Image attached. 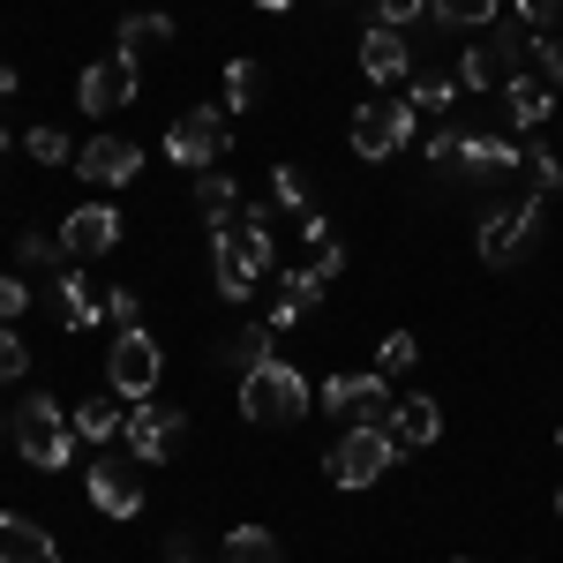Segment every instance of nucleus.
Instances as JSON below:
<instances>
[{
	"label": "nucleus",
	"mask_w": 563,
	"mask_h": 563,
	"mask_svg": "<svg viewBox=\"0 0 563 563\" xmlns=\"http://www.w3.org/2000/svg\"><path fill=\"white\" fill-rule=\"evenodd\" d=\"M278 211L271 203H241L225 233H211V271H218V301H249L263 286V271L278 263V241H271Z\"/></svg>",
	"instance_id": "obj_1"
},
{
	"label": "nucleus",
	"mask_w": 563,
	"mask_h": 563,
	"mask_svg": "<svg viewBox=\"0 0 563 563\" xmlns=\"http://www.w3.org/2000/svg\"><path fill=\"white\" fill-rule=\"evenodd\" d=\"M308 406H316V390H308V376L294 361H263V368L241 376V413H249L256 429H294Z\"/></svg>",
	"instance_id": "obj_2"
},
{
	"label": "nucleus",
	"mask_w": 563,
	"mask_h": 563,
	"mask_svg": "<svg viewBox=\"0 0 563 563\" xmlns=\"http://www.w3.org/2000/svg\"><path fill=\"white\" fill-rule=\"evenodd\" d=\"M76 106H84V113H121V106H135V60L129 53L90 60L84 76H76Z\"/></svg>",
	"instance_id": "obj_12"
},
{
	"label": "nucleus",
	"mask_w": 563,
	"mask_h": 563,
	"mask_svg": "<svg viewBox=\"0 0 563 563\" xmlns=\"http://www.w3.org/2000/svg\"><path fill=\"white\" fill-rule=\"evenodd\" d=\"M459 143H466V129H451V121H443V129L429 135V166H459Z\"/></svg>",
	"instance_id": "obj_41"
},
{
	"label": "nucleus",
	"mask_w": 563,
	"mask_h": 563,
	"mask_svg": "<svg viewBox=\"0 0 563 563\" xmlns=\"http://www.w3.org/2000/svg\"><path fill=\"white\" fill-rule=\"evenodd\" d=\"M23 308H31V286H23L15 271H0V323H15Z\"/></svg>",
	"instance_id": "obj_40"
},
{
	"label": "nucleus",
	"mask_w": 563,
	"mask_h": 563,
	"mask_svg": "<svg viewBox=\"0 0 563 563\" xmlns=\"http://www.w3.org/2000/svg\"><path fill=\"white\" fill-rule=\"evenodd\" d=\"M158 45H174V15H158V8H135V15H121V53H129V60L158 53Z\"/></svg>",
	"instance_id": "obj_24"
},
{
	"label": "nucleus",
	"mask_w": 563,
	"mask_h": 563,
	"mask_svg": "<svg viewBox=\"0 0 563 563\" xmlns=\"http://www.w3.org/2000/svg\"><path fill=\"white\" fill-rule=\"evenodd\" d=\"M113 241H121V211L113 203H76L68 225H60V249L68 256H106Z\"/></svg>",
	"instance_id": "obj_15"
},
{
	"label": "nucleus",
	"mask_w": 563,
	"mask_h": 563,
	"mask_svg": "<svg viewBox=\"0 0 563 563\" xmlns=\"http://www.w3.org/2000/svg\"><path fill=\"white\" fill-rule=\"evenodd\" d=\"M541 203H549V196L533 188V196H519V203H504V211L481 218V263H496V271L519 263L526 249H533V233H541Z\"/></svg>",
	"instance_id": "obj_8"
},
{
	"label": "nucleus",
	"mask_w": 563,
	"mask_h": 563,
	"mask_svg": "<svg viewBox=\"0 0 563 563\" xmlns=\"http://www.w3.org/2000/svg\"><path fill=\"white\" fill-rule=\"evenodd\" d=\"M0 563H60V549H53V533L38 519L0 511Z\"/></svg>",
	"instance_id": "obj_18"
},
{
	"label": "nucleus",
	"mask_w": 563,
	"mask_h": 563,
	"mask_svg": "<svg viewBox=\"0 0 563 563\" xmlns=\"http://www.w3.org/2000/svg\"><path fill=\"white\" fill-rule=\"evenodd\" d=\"M390 435H398V451H429L435 435H443V406H435L429 390L398 398V406H390Z\"/></svg>",
	"instance_id": "obj_17"
},
{
	"label": "nucleus",
	"mask_w": 563,
	"mask_h": 563,
	"mask_svg": "<svg viewBox=\"0 0 563 563\" xmlns=\"http://www.w3.org/2000/svg\"><path fill=\"white\" fill-rule=\"evenodd\" d=\"M68 421H76V435H84V443H113V435L129 429V406H121V390H113V398H84Z\"/></svg>",
	"instance_id": "obj_23"
},
{
	"label": "nucleus",
	"mask_w": 563,
	"mask_h": 563,
	"mask_svg": "<svg viewBox=\"0 0 563 563\" xmlns=\"http://www.w3.org/2000/svg\"><path fill=\"white\" fill-rule=\"evenodd\" d=\"M15 263L23 271H68V249H60V233H15Z\"/></svg>",
	"instance_id": "obj_26"
},
{
	"label": "nucleus",
	"mask_w": 563,
	"mask_h": 563,
	"mask_svg": "<svg viewBox=\"0 0 563 563\" xmlns=\"http://www.w3.org/2000/svg\"><path fill=\"white\" fill-rule=\"evenodd\" d=\"M53 308H60V323H68V331H90V323L106 316V294L90 286L84 271H60V278H53Z\"/></svg>",
	"instance_id": "obj_20"
},
{
	"label": "nucleus",
	"mask_w": 563,
	"mask_h": 563,
	"mask_svg": "<svg viewBox=\"0 0 563 563\" xmlns=\"http://www.w3.org/2000/svg\"><path fill=\"white\" fill-rule=\"evenodd\" d=\"M196 211H203V225H211V233H225V225H233V211H241V188H233V174H225V166L196 174Z\"/></svg>",
	"instance_id": "obj_22"
},
{
	"label": "nucleus",
	"mask_w": 563,
	"mask_h": 563,
	"mask_svg": "<svg viewBox=\"0 0 563 563\" xmlns=\"http://www.w3.org/2000/svg\"><path fill=\"white\" fill-rule=\"evenodd\" d=\"M361 76H368V84H398V76H413V45H406V31L368 23V38H361Z\"/></svg>",
	"instance_id": "obj_16"
},
{
	"label": "nucleus",
	"mask_w": 563,
	"mask_h": 563,
	"mask_svg": "<svg viewBox=\"0 0 563 563\" xmlns=\"http://www.w3.org/2000/svg\"><path fill=\"white\" fill-rule=\"evenodd\" d=\"M76 174H84L90 188H129V180L143 174V151H135L129 135H90L84 151H76Z\"/></svg>",
	"instance_id": "obj_13"
},
{
	"label": "nucleus",
	"mask_w": 563,
	"mask_h": 563,
	"mask_svg": "<svg viewBox=\"0 0 563 563\" xmlns=\"http://www.w3.org/2000/svg\"><path fill=\"white\" fill-rule=\"evenodd\" d=\"M459 166L474 180H504L511 166H526L519 158V143H504V135H488V129H466V143H459Z\"/></svg>",
	"instance_id": "obj_19"
},
{
	"label": "nucleus",
	"mask_w": 563,
	"mask_h": 563,
	"mask_svg": "<svg viewBox=\"0 0 563 563\" xmlns=\"http://www.w3.org/2000/svg\"><path fill=\"white\" fill-rule=\"evenodd\" d=\"M519 158L533 166V188H541V196H556V188H563V158L549 151V143H541V135H526V151H519Z\"/></svg>",
	"instance_id": "obj_31"
},
{
	"label": "nucleus",
	"mask_w": 563,
	"mask_h": 563,
	"mask_svg": "<svg viewBox=\"0 0 563 563\" xmlns=\"http://www.w3.org/2000/svg\"><path fill=\"white\" fill-rule=\"evenodd\" d=\"M390 384L384 368H368V376H323V413H353V421H368V429H390Z\"/></svg>",
	"instance_id": "obj_11"
},
{
	"label": "nucleus",
	"mask_w": 563,
	"mask_h": 563,
	"mask_svg": "<svg viewBox=\"0 0 563 563\" xmlns=\"http://www.w3.org/2000/svg\"><path fill=\"white\" fill-rule=\"evenodd\" d=\"M225 151H233V113H225V106H188L174 129H166V158H174V166L211 174Z\"/></svg>",
	"instance_id": "obj_4"
},
{
	"label": "nucleus",
	"mask_w": 563,
	"mask_h": 563,
	"mask_svg": "<svg viewBox=\"0 0 563 563\" xmlns=\"http://www.w3.org/2000/svg\"><path fill=\"white\" fill-rule=\"evenodd\" d=\"M256 8H294V0H256Z\"/></svg>",
	"instance_id": "obj_43"
},
{
	"label": "nucleus",
	"mask_w": 563,
	"mask_h": 563,
	"mask_svg": "<svg viewBox=\"0 0 563 563\" xmlns=\"http://www.w3.org/2000/svg\"><path fill=\"white\" fill-rule=\"evenodd\" d=\"M271 203H278V211H294V218L316 211V203H308V180L294 174V166H278V174H271Z\"/></svg>",
	"instance_id": "obj_33"
},
{
	"label": "nucleus",
	"mask_w": 563,
	"mask_h": 563,
	"mask_svg": "<svg viewBox=\"0 0 563 563\" xmlns=\"http://www.w3.org/2000/svg\"><path fill=\"white\" fill-rule=\"evenodd\" d=\"M556 15H563V0H519V23H526V38L556 31Z\"/></svg>",
	"instance_id": "obj_37"
},
{
	"label": "nucleus",
	"mask_w": 563,
	"mask_h": 563,
	"mask_svg": "<svg viewBox=\"0 0 563 563\" xmlns=\"http://www.w3.org/2000/svg\"><path fill=\"white\" fill-rule=\"evenodd\" d=\"M166 563H203V556H196V541H188V533H174V549H166Z\"/></svg>",
	"instance_id": "obj_42"
},
{
	"label": "nucleus",
	"mask_w": 563,
	"mask_h": 563,
	"mask_svg": "<svg viewBox=\"0 0 563 563\" xmlns=\"http://www.w3.org/2000/svg\"><path fill=\"white\" fill-rule=\"evenodd\" d=\"M23 368H31L23 331H15V323H0V384H23Z\"/></svg>",
	"instance_id": "obj_35"
},
{
	"label": "nucleus",
	"mask_w": 563,
	"mask_h": 563,
	"mask_svg": "<svg viewBox=\"0 0 563 563\" xmlns=\"http://www.w3.org/2000/svg\"><path fill=\"white\" fill-rule=\"evenodd\" d=\"M129 459L135 466H166L180 443H188V413L180 406H158V398H135L129 406Z\"/></svg>",
	"instance_id": "obj_6"
},
{
	"label": "nucleus",
	"mask_w": 563,
	"mask_h": 563,
	"mask_svg": "<svg viewBox=\"0 0 563 563\" xmlns=\"http://www.w3.org/2000/svg\"><path fill=\"white\" fill-rule=\"evenodd\" d=\"M496 8H504V0H429L435 23H459V31H488V23H496Z\"/></svg>",
	"instance_id": "obj_30"
},
{
	"label": "nucleus",
	"mask_w": 563,
	"mask_h": 563,
	"mask_svg": "<svg viewBox=\"0 0 563 563\" xmlns=\"http://www.w3.org/2000/svg\"><path fill=\"white\" fill-rule=\"evenodd\" d=\"M353 151L368 158V166H384L390 151H406V135H413V106L406 98H376V106H361L353 113Z\"/></svg>",
	"instance_id": "obj_10"
},
{
	"label": "nucleus",
	"mask_w": 563,
	"mask_h": 563,
	"mask_svg": "<svg viewBox=\"0 0 563 563\" xmlns=\"http://www.w3.org/2000/svg\"><path fill=\"white\" fill-rule=\"evenodd\" d=\"M0 435H8V421H0Z\"/></svg>",
	"instance_id": "obj_46"
},
{
	"label": "nucleus",
	"mask_w": 563,
	"mask_h": 563,
	"mask_svg": "<svg viewBox=\"0 0 563 563\" xmlns=\"http://www.w3.org/2000/svg\"><path fill=\"white\" fill-rule=\"evenodd\" d=\"M556 511H563V488H556Z\"/></svg>",
	"instance_id": "obj_44"
},
{
	"label": "nucleus",
	"mask_w": 563,
	"mask_h": 563,
	"mask_svg": "<svg viewBox=\"0 0 563 563\" xmlns=\"http://www.w3.org/2000/svg\"><path fill=\"white\" fill-rule=\"evenodd\" d=\"M504 106H511V129L519 135H541V121L556 113V90L533 84V76H519V84H504Z\"/></svg>",
	"instance_id": "obj_21"
},
{
	"label": "nucleus",
	"mask_w": 563,
	"mask_h": 563,
	"mask_svg": "<svg viewBox=\"0 0 563 563\" xmlns=\"http://www.w3.org/2000/svg\"><path fill=\"white\" fill-rule=\"evenodd\" d=\"M459 76H413V90H406V106H413V113H451V106H459Z\"/></svg>",
	"instance_id": "obj_28"
},
{
	"label": "nucleus",
	"mask_w": 563,
	"mask_h": 563,
	"mask_svg": "<svg viewBox=\"0 0 563 563\" xmlns=\"http://www.w3.org/2000/svg\"><path fill=\"white\" fill-rule=\"evenodd\" d=\"M390 466H398V435L368 429V421H353V435L331 451V481H339V488H376Z\"/></svg>",
	"instance_id": "obj_7"
},
{
	"label": "nucleus",
	"mask_w": 563,
	"mask_h": 563,
	"mask_svg": "<svg viewBox=\"0 0 563 563\" xmlns=\"http://www.w3.org/2000/svg\"><path fill=\"white\" fill-rule=\"evenodd\" d=\"M23 151H31L38 166H76V143H68L60 129H31V135H23Z\"/></svg>",
	"instance_id": "obj_32"
},
{
	"label": "nucleus",
	"mask_w": 563,
	"mask_h": 563,
	"mask_svg": "<svg viewBox=\"0 0 563 563\" xmlns=\"http://www.w3.org/2000/svg\"><path fill=\"white\" fill-rule=\"evenodd\" d=\"M526 45H533V60H541V76H549V84L563 90V38H556V31H541V38H526Z\"/></svg>",
	"instance_id": "obj_38"
},
{
	"label": "nucleus",
	"mask_w": 563,
	"mask_h": 563,
	"mask_svg": "<svg viewBox=\"0 0 563 563\" xmlns=\"http://www.w3.org/2000/svg\"><path fill=\"white\" fill-rule=\"evenodd\" d=\"M271 346H278V331H271V323H241V331H233V339L218 346V361L249 376V368H263V361H278V353H271Z\"/></svg>",
	"instance_id": "obj_25"
},
{
	"label": "nucleus",
	"mask_w": 563,
	"mask_h": 563,
	"mask_svg": "<svg viewBox=\"0 0 563 563\" xmlns=\"http://www.w3.org/2000/svg\"><path fill=\"white\" fill-rule=\"evenodd\" d=\"M225 563H286V556H278V541L263 526H233L225 533Z\"/></svg>",
	"instance_id": "obj_29"
},
{
	"label": "nucleus",
	"mask_w": 563,
	"mask_h": 563,
	"mask_svg": "<svg viewBox=\"0 0 563 563\" xmlns=\"http://www.w3.org/2000/svg\"><path fill=\"white\" fill-rule=\"evenodd\" d=\"M15 451H23V466H38V474H60L68 459H76V421L60 413V398H45L31 390L23 406H15Z\"/></svg>",
	"instance_id": "obj_3"
},
{
	"label": "nucleus",
	"mask_w": 563,
	"mask_h": 563,
	"mask_svg": "<svg viewBox=\"0 0 563 563\" xmlns=\"http://www.w3.org/2000/svg\"><path fill=\"white\" fill-rule=\"evenodd\" d=\"M158 376H166V353H158V339L135 323V331H113V346H106V384L121 390V398H151L158 390Z\"/></svg>",
	"instance_id": "obj_5"
},
{
	"label": "nucleus",
	"mask_w": 563,
	"mask_h": 563,
	"mask_svg": "<svg viewBox=\"0 0 563 563\" xmlns=\"http://www.w3.org/2000/svg\"><path fill=\"white\" fill-rule=\"evenodd\" d=\"M106 316H113V331H135V323H143V301H135V286H106Z\"/></svg>",
	"instance_id": "obj_36"
},
{
	"label": "nucleus",
	"mask_w": 563,
	"mask_h": 563,
	"mask_svg": "<svg viewBox=\"0 0 563 563\" xmlns=\"http://www.w3.org/2000/svg\"><path fill=\"white\" fill-rule=\"evenodd\" d=\"M421 15H429V0H376V23H390V31H406Z\"/></svg>",
	"instance_id": "obj_39"
},
{
	"label": "nucleus",
	"mask_w": 563,
	"mask_h": 563,
	"mask_svg": "<svg viewBox=\"0 0 563 563\" xmlns=\"http://www.w3.org/2000/svg\"><path fill=\"white\" fill-rule=\"evenodd\" d=\"M413 361H421V339H413V331H390L384 346H376V368H384V376H406Z\"/></svg>",
	"instance_id": "obj_34"
},
{
	"label": "nucleus",
	"mask_w": 563,
	"mask_h": 563,
	"mask_svg": "<svg viewBox=\"0 0 563 563\" xmlns=\"http://www.w3.org/2000/svg\"><path fill=\"white\" fill-rule=\"evenodd\" d=\"M90 504L106 519H143V474H135V459H98L90 466Z\"/></svg>",
	"instance_id": "obj_14"
},
{
	"label": "nucleus",
	"mask_w": 563,
	"mask_h": 563,
	"mask_svg": "<svg viewBox=\"0 0 563 563\" xmlns=\"http://www.w3.org/2000/svg\"><path fill=\"white\" fill-rule=\"evenodd\" d=\"M263 84H271V76H263V60H233V68H225V113L263 106Z\"/></svg>",
	"instance_id": "obj_27"
},
{
	"label": "nucleus",
	"mask_w": 563,
	"mask_h": 563,
	"mask_svg": "<svg viewBox=\"0 0 563 563\" xmlns=\"http://www.w3.org/2000/svg\"><path fill=\"white\" fill-rule=\"evenodd\" d=\"M526 31H496V38H481L459 53V84L466 90H504V84H519L526 76Z\"/></svg>",
	"instance_id": "obj_9"
},
{
	"label": "nucleus",
	"mask_w": 563,
	"mask_h": 563,
	"mask_svg": "<svg viewBox=\"0 0 563 563\" xmlns=\"http://www.w3.org/2000/svg\"><path fill=\"white\" fill-rule=\"evenodd\" d=\"M556 451H563V429H556Z\"/></svg>",
	"instance_id": "obj_45"
}]
</instances>
